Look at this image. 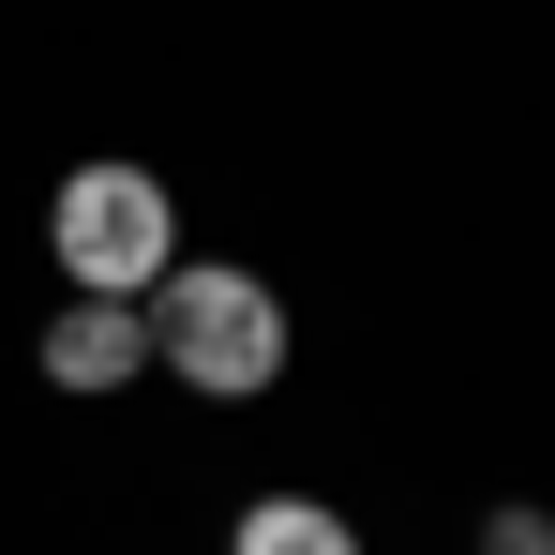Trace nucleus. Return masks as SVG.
I'll return each mask as SVG.
<instances>
[{
	"label": "nucleus",
	"instance_id": "f257e3e1",
	"mask_svg": "<svg viewBox=\"0 0 555 555\" xmlns=\"http://www.w3.org/2000/svg\"><path fill=\"white\" fill-rule=\"evenodd\" d=\"M135 315H151V361L181 375V390H210V405H256L285 375V285L241 271V256H181Z\"/></svg>",
	"mask_w": 555,
	"mask_h": 555
},
{
	"label": "nucleus",
	"instance_id": "f03ea898",
	"mask_svg": "<svg viewBox=\"0 0 555 555\" xmlns=\"http://www.w3.org/2000/svg\"><path fill=\"white\" fill-rule=\"evenodd\" d=\"M46 241H61L76 300H151V285L181 271V210H166L151 166H76V181L46 195Z\"/></svg>",
	"mask_w": 555,
	"mask_h": 555
},
{
	"label": "nucleus",
	"instance_id": "7ed1b4c3",
	"mask_svg": "<svg viewBox=\"0 0 555 555\" xmlns=\"http://www.w3.org/2000/svg\"><path fill=\"white\" fill-rule=\"evenodd\" d=\"M46 375H61V390H135V375H151V315H135V300H61V315H46Z\"/></svg>",
	"mask_w": 555,
	"mask_h": 555
},
{
	"label": "nucleus",
	"instance_id": "20e7f679",
	"mask_svg": "<svg viewBox=\"0 0 555 555\" xmlns=\"http://www.w3.org/2000/svg\"><path fill=\"white\" fill-rule=\"evenodd\" d=\"M225 555H361V526H346L331 495H256V511L225 526Z\"/></svg>",
	"mask_w": 555,
	"mask_h": 555
},
{
	"label": "nucleus",
	"instance_id": "39448f33",
	"mask_svg": "<svg viewBox=\"0 0 555 555\" xmlns=\"http://www.w3.org/2000/svg\"><path fill=\"white\" fill-rule=\"evenodd\" d=\"M480 555H555V511H495V526H480Z\"/></svg>",
	"mask_w": 555,
	"mask_h": 555
}]
</instances>
